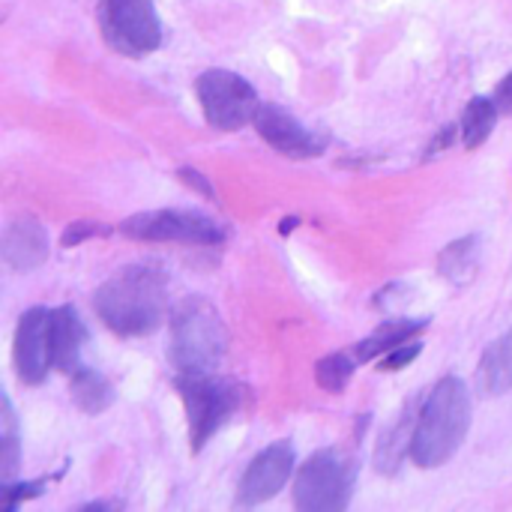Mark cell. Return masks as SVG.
<instances>
[{
  "mask_svg": "<svg viewBox=\"0 0 512 512\" xmlns=\"http://www.w3.org/2000/svg\"><path fill=\"white\" fill-rule=\"evenodd\" d=\"M72 402L84 411V414H102L105 408H111L114 402V387L93 369H78L72 372Z\"/></svg>",
  "mask_w": 512,
  "mask_h": 512,
  "instance_id": "obj_18",
  "label": "cell"
},
{
  "mask_svg": "<svg viewBox=\"0 0 512 512\" xmlns=\"http://www.w3.org/2000/svg\"><path fill=\"white\" fill-rule=\"evenodd\" d=\"M99 24L108 45L129 57L150 54L162 42V27L153 0H102Z\"/></svg>",
  "mask_w": 512,
  "mask_h": 512,
  "instance_id": "obj_7",
  "label": "cell"
},
{
  "mask_svg": "<svg viewBox=\"0 0 512 512\" xmlns=\"http://www.w3.org/2000/svg\"><path fill=\"white\" fill-rule=\"evenodd\" d=\"M453 141H456V126H444L441 135L429 144V153H426V156H438V153H441L444 147H450Z\"/></svg>",
  "mask_w": 512,
  "mask_h": 512,
  "instance_id": "obj_25",
  "label": "cell"
},
{
  "mask_svg": "<svg viewBox=\"0 0 512 512\" xmlns=\"http://www.w3.org/2000/svg\"><path fill=\"white\" fill-rule=\"evenodd\" d=\"M420 351H423V345L417 342V339H408V342H402V345H396L393 351H387L384 357H381V372H399V369H405L408 363H414L417 357H420Z\"/></svg>",
  "mask_w": 512,
  "mask_h": 512,
  "instance_id": "obj_21",
  "label": "cell"
},
{
  "mask_svg": "<svg viewBox=\"0 0 512 512\" xmlns=\"http://www.w3.org/2000/svg\"><path fill=\"white\" fill-rule=\"evenodd\" d=\"M96 315L117 336H147L168 315L165 276L153 267H126L114 273L93 297Z\"/></svg>",
  "mask_w": 512,
  "mask_h": 512,
  "instance_id": "obj_1",
  "label": "cell"
},
{
  "mask_svg": "<svg viewBox=\"0 0 512 512\" xmlns=\"http://www.w3.org/2000/svg\"><path fill=\"white\" fill-rule=\"evenodd\" d=\"M291 474H294V450H291V444L288 441L270 444L246 468V474L240 480L237 504L240 507H255V504H264V501L276 498L285 489V483L291 480Z\"/></svg>",
  "mask_w": 512,
  "mask_h": 512,
  "instance_id": "obj_9",
  "label": "cell"
},
{
  "mask_svg": "<svg viewBox=\"0 0 512 512\" xmlns=\"http://www.w3.org/2000/svg\"><path fill=\"white\" fill-rule=\"evenodd\" d=\"M357 465L345 450L315 453L297 474L294 504L303 512H339L351 504Z\"/></svg>",
  "mask_w": 512,
  "mask_h": 512,
  "instance_id": "obj_5",
  "label": "cell"
},
{
  "mask_svg": "<svg viewBox=\"0 0 512 512\" xmlns=\"http://www.w3.org/2000/svg\"><path fill=\"white\" fill-rule=\"evenodd\" d=\"M0 249H3L6 267L27 273V270H36L48 258V234L39 219L18 216L6 225Z\"/></svg>",
  "mask_w": 512,
  "mask_h": 512,
  "instance_id": "obj_12",
  "label": "cell"
},
{
  "mask_svg": "<svg viewBox=\"0 0 512 512\" xmlns=\"http://www.w3.org/2000/svg\"><path fill=\"white\" fill-rule=\"evenodd\" d=\"M468 429H471V396L465 381L453 375L441 378L426 396L417 417L414 444H411L414 465L441 468L456 456Z\"/></svg>",
  "mask_w": 512,
  "mask_h": 512,
  "instance_id": "obj_2",
  "label": "cell"
},
{
  "mask_svg": "<svg viewBox=\"0 0 512 512\" xmlns=\"http://www.w3.org/2000/svg\"><path fill=\"white\" fill-rule=\"evenodd\" d=\"M423 327H426V321H384L366 342L357 345V360L366 363V360L384 357V354L393 351L396 345L414 339Z\"/></svg>",
  "mask_w": 512,
  "mask_h": 512,
  "instance_id": "obj_17",
  "label": "cell"
},
{
  "mask_svg": "<svg viewBox=\"0 0 512 512\" xmlns=\"http://www.w3.org/2000/svg\"><path fill=\"white\" fill-rule=\"evenodd\" d=\"M420 402L423 399H414L411 405H405L402 417L393 423V429L387 435H381V444L375 450V468L381 474H396L399 465L405 462V456L411 453V444H414V429H417V417H420Z\"/></svg>",
  "mask_w": 512,
  "mask_h": 512,
  "instance_id": "obj_14",
  "label": "cell"
},
{
  "mask_svg": "<svg viewBox=\"0 0 512 512\" xmlns=\"http://www.w3.org/2000/svg\"><path fill=\"white\" fill-rule=\"evenodd\" d=\"M111 234V228H105V225H99V222H72L66 231H63V246L66 249H72V246H78V243H84L87 237H108Z\"/></svg>",
  "mask_w": 512,
  "mask_h": 512,
  "instance_id": "obj_22",
  "label": "cell"
},
{
  "mask_svg": "<svg viewBox=\"0 0 512 512\" xmlns=\"http://www.w3.org/2000/svg\"><path fill=\"white\" fill-rule=\"evenodd\" d=\"M255 129L258 135L276 147L279 153L285 156H294V159H309V156H321L324 147H327V138L324 135H315L309 132L306 126H300L288 111H282L279 105H264L258 108L255 114Z\"/></svg>",
  "mask_w": 512,
  "mask_h": 512,
  "instance_id": "obj_11",
  "label": "cell"
},
{
  "mask_svg": "<svg viewBox=\"0 0 512 512\" xmlns=\"http://www.w3.org/2000/svg\"><path fill=\"white\" fill-rule=\"evenodd\" d=\"M180 180L186 183V186H195L201 195H207V198H213V186L198 174V171H192V168H180Z\"/></svg>",
  "mask_w": 512,
  "mask_h": 512,
  "instance_id": "obj_24",
  "label": "cell"
},
{
  "mask_svg": "<svg viewBox=\"0 0 512 512\" xmlns=\"http://www.w3.org/2000/svg\"><path fill=\"white\" fill-rule=\"evenodd\" d=\"M495 105H498L501 114H512V72L498 84V90H495Z\"/></svg>",
  "mask_w": 512,
  "mask_h": 512,
  "instance_id": "obj_23",
  "label": "cell"
},
{
  "mask_svg": "<svg viewBox=\"0 0 512 512\" xmlns=\"http://www.w3.org/2000/svg\"><path fill=\"white\" fill-rule=\"evenodd\" d=\"M195 90H198V102L210 126L222 132H234L246 123H255L261 102L246 78L228 69H210L198 78Z\"/></svg>",
  "mask_w": 512,
  "mask_h": 512,
  "instance_id": "obj_6",
  "label": "cell"
},
{
  "mask_svg": "<svg viewBox=\"0 0 512 512\" xmlns=\"http://www.w3.org/2000/svg\"><path fill=\"white\" fill-rule=\"evenodd\" d=\"M351 375H354V360L345 354H330L315 366V381L327 393H342L348 387Z\"/></svg>",
  "mask_w": 512,
  "mask_h": 512,
  "instance_id": "obj_20",
  "label": "cell"
},
{
  "mask_svg": "<svg viewBox=\"0 0 512 512\" xmlns=\"http://www.w3.org/2000/svg\"><path fill=\"white\" fill-rule=\"evenodd\" d=\"M477 384H480L483 396L512 393V330L504 339H498L486 348L480 369H477Z\"/></svg>",
  "mask_w": 512,
  "mask_h": 512,
  "instance_id": "obj_15",
  "label": "cell"
},
{
  "mask_svg": "<svg viewBox=\"0 0 512 512\" xmlns=\"http://www.w3.org/2000/svg\"><path fill=\"white\" fill-rule=\"evenodd\" d=\"M177 390L183 396L189 414V438L192 450L198 453L237 411H243L246 390L237 381L213 378L210 375H180Z\"/></svg>",
  "mask_w": 512,
  "mask_h": 512,
  "instance_id": "obj_4",
  "label": "cell"
},
{
  "mask_svg": "<svg viewBox=\"0 0 512 512\" xmlns=\"http://www.w3.org/2000/svg\"><path fill=\"white\" fill-rule=\"evenodd\" d=\"M228 333L204 297H186L171 315V363L180 375H210L225 357Z\"/></svg>",
  "mask_w": 512,
  "mask_h": 512,
  "instance_id": "obj_3",
  "label": "cell"
},
{
  "mask_svg": "<svg viewBox=\"0 0 512 512\" xmlns=\"http://www.w3.org/2000/svg\"><path fill=\"white\" fill-rule=\"evenodd\" d=\"M498 105L495 99H471L465 114H462V123H459V132H462V144L468 150H477L495 129V120H498Z\"/></svg>",
  "mask_w": 512,
  "mask_h": 512,
  "instance_id": "obj_19",
  "label": "cell"
},
{
  "mask_svg": "<svg viewBox=\"0 0 512 512\" xmlns=\"http://www.w3.org/2000/svg\"><path fill=\"white\" fill-rule=\"evenodd\" d=\"M477 264H480V240L477 237H462V240L450 243L438 258L441 276L453 285H468L477 273Z\"/></svg>",
  "mask_w": 512,
  "mask_h": 512,
  "instance_id": "obj_16",
  "label": "cell"
},
{
  "mask_svg": "<svg viewBox=\"0 0 512 512\" xmlns=\"http://www.w3.org/2000/svg\"><path fill=\"white\" fill-rule=\"evenodd\" d=\"M87 342V330L72 306H60L51 312V366L72 375L81 369V348Z\"/></svg>",
  "mask_w": 512,
  "mask_h": 512,
  "instance_id": "obj_13",
  "label": "cell"
},
{
  "mask_svg": "<svg viewBox=\"0 0 512 512\" xmlns=\"http://www.w3.org/2000/svg\"><path fill=\"white\" fill-rule=\"evenodd\" d=\"M294 225H297V219H285L279 231H282V234H288V231H294Z\"/></svg>",
  "mask_w": 512,
  "mask_h": 512,
  "instance_id": "obj_26",
  "label": "cell"
},
{
  "mask_svg": "<svg viewBox=\"0 0 512 512\" xmlns=\"http://www.w3.org/2000/svg\"><path fill=\"white\" fill-rule=\"evenodd\" d=\"M120 231L132 240H150V243H189V246H219L225 240V231L192 210H150L129 216Z\"/></svg>",
  "mask_w": 512,
  "mask_h": 512,
  "instance_id": "obj_8",
  "label": "cell"
},
{
  "mask_svg": "<svg viewBox=\"0 0 512 512\" xmlns=\"http://www.w3.org/2000/svg\"><path fill=\"white\" fill-rule=\"evenodd\" d=\"M12 360L24 384H42L51 366V312L30 309L21 315L15 330Z\"/></svg>",
  "mask_w": 512,
  "mask_h": 512,
  "instance_id": "obj_10",
  "label": "cell"
}]
</instances>
